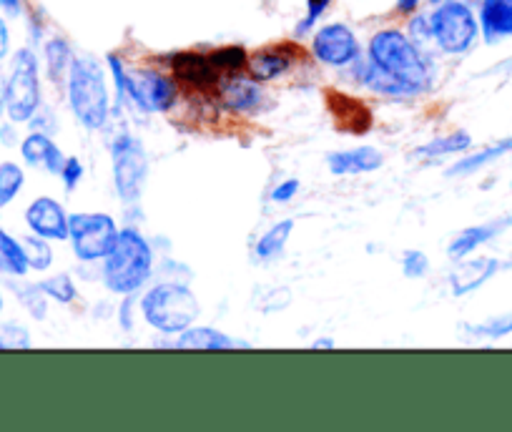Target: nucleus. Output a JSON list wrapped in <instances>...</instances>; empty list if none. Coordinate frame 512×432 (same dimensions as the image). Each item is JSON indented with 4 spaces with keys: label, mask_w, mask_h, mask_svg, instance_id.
Segmentation results:
<instances>
[{
    "label": "nucleus",
    "mask_w": 512,
    "mask_h": 432,
    "mask_svg": "<svg viewBox=\"0 0 512 432\" xmlns=\"http://www.w3.org/2000/svg\"><path fill=\"white\" fill-rule=\"evenodd\" d=\"M369 63L395 78L407 93H422L432 86L430 68L420 48L395 28L374 33L369 41Z\"/></svg>",
    "instance_id": "1"
},
{
    "label": "nucleus",
    "mask_w": 512,
    "mask_h": 432,
    "mask_svg": "<svg viewBox=\"0 0 512 432\" xmlns=\"http://www.w3.org/2000/svg\"><path fill=\"white\" fill-rule=\"evenodd\" d=\"M154 269V252L144 234L136 229H121L111 252L103 257V282L108 292L128 294L139 292L151 277Z\"/></svg>",
    "instance_id": "2"
},
{
    "label": "nucleus",
    "mask_w": 512,
    "mask_h": 432,
    "mask_svg": "<svg viewBox=\"0 0 512 432\" xmlns=\"http://www.w3.org/2000/svg\"><path fill=\"white\" fill-rule=\"evenodd\" d=\"M68 103L83 129L98 131L106 126L111 98H108L106 73L96 58H73L68 68Z\"/></svg>",
    "instance_id": "3"
},
{
    "label": "nucleus",
    "mask_w": 512,
    "mask_h": 432,
    "mask_svg": "<svg viewBox=\"0 0 512 432\" xmlns=\"http://www.w3.org/2000/svg\"><path fill=\"white\" fill-rule=\"evenodd\" d=\"M141 312H144L146 322L161 335H176V332L181 335L199 317V302L184 284L161 282L144 294Z\"/></svg>",
    "instance_id": "4"
},
{
    "label": "nucleus",
    "mask_w": 512,
    "mask_h": 432,
    "mask_svg": "<svg viewBox=\"0 0 512 432\" xmlns=\"http://www.w3.org/2000/svg\"><path fill=\"white\" fill-rule=\"evenodd\" d=\"M0 103L13 124H26L41 108V76H38V58L31 48H21L13 56L11 73L3 81Z\"/></svg>",
    "instance_id": "5"
},
{
    "label": "nucleus",
    "mask_w": 512,
    "mask_h": 432,
    "mask_svg": "<svg viewBox=\"0 0 512 432\" xmlns=\"http://www.w3.org/2000/svg\"><path fill=\"white\" fill-rule=\"evenodd\" d=\"M430 33L437 46L450 56L467 53L477 41L480 23L475 13L462 0H442L437 11L430 16Z\"/></svg>",
    "instance_id": "6"
},
{
    "label": "nucleus",
    "mask_w": 512,
    "mask_h": 432,
    "mask_svg": "<svg viewBox=\"0 0 512 432\" xmlns=\"http://www.w3.org/2000/svg\"><path fill=\"white\" fill-rule=\"evenodd\" d=\"M68 239L81 262H98L113 249L118 239L116 219L101 211H81L68 216Z\"/></svg>",
    "instance_id": "7"
},
{
    "label": "nucleus",
    "mask_w": 512,
    "mask_h": 432,
    "mask_svg": "<svg viewBox=\"0 0 512 432\" xmlns=\"http://www.w3.org/2000/svg\"><path fill=\"white\" fill-rule=\"evenodd\" d=\"M149 161L144 149L131 134H121L113 141V181L121 201L131 204L141 196V186L146 181Z\"/></svg>",
    "instance_id": "8"
},
{
    "label": "nucleus",
    "mask_w": 512,
    "mask_h": 432,
    "mask_svg": "<svg viewBox=\"0 0 512 432\" xmlns=\"http://www.w3.org/2000/svg\"><path fill=\"white\" fill-rule=\"evenodd\" d=\"M176 83L169 76L151 68H141V71L128 76V98L144 111V114H166L176 103Z\"/></svg>",
    "instance_id": "9"
},
{
    "label": "nucleus",
    "mask_w": 512,
    "mask_h": 432,
    "mask_svg": "<svg viewBox=\"0 0 512 432\" xmlns=\"http://www.w3.org/2000/svg\"><path fill=\"white\" fill-rule=\"evenodd\" d=\"M312 53L324 66L344 68L359 61V41L354 31L344 23H329L314 33Z\"/></svg>",
    "instance_id": "10"
},
{
    "label": "nucleus",
    "mask_w": 512,
    "mask_h": 432,
    "mask_svg": "<svg viewBox=\"0 0 512 432\" xmlns=\"http://www.w3.org/2000/svg\"><path fill=\"white\" fill-rule=\"evenodd\" d=\"M26 224L33 234L48 242H66L68 239V214L51 196H38L26 209Z\"/></svg>",
    "instance_id": "11"
},
{
    "label": "nucleus",
    "mask_w": 512,
    "mask_h": 432,
    "mask_svg": "<svg viewBox=\"0 0 512 432\" xmlns=\"http://www.w3.org/2000/svg\"><path fill=\"white\" fill-rule=\"evenodd\" d=\"M502 269V262L495 257H477V259H460L455 272L450 274V289L455 297L477 292L485 282H490Z\"/></svg>",
    "instance_id": "12"
},
{
    "label": "nucleus",
    "mask_w": 512,
    "mask_h": 432,
    "mask_svg": "<svg viewBox=\"0 0 512 432\" xmlns=\"http://www.w3.org/2000/svg\"><path fill=\"white\" fill-rule=\"evenodd\" d=\"M171 71L181 83L196 88V91H211L219 86V71L211 66L209 56H201V53H174Z\"/></svg>",
    "instance_id": "13"
},
{
    "label": "nucleus",
    "mask_w": 512,
    "mask_h": 432,
    "mask_svg": "<svg viewBox=\"0 0 512 432\" xmlns=\"http://www.w3.org/2000/svg\"><path fill=\"white\" fill-rule=\"evenodd\" d=\"M507 227H512V216L507 219H495V222H487V224H477V227H467L457 234L455 239L450 242L447 247V257L452 262H460V259L470 257L475 249H480L482 244L492 242L495 237H500Z\"/></svg>",
    "instance_id": "14"
},
{
    "label": "nucleus",
    "mask_w": 512,
    "mask_h": 432,
    "mask_svg": "<svg viewBox=\"0 0 512 432\" xmlns=\"http://www.w3.org/2000/svg\"><path fill=\"white\" fill-rule=\"evenodd\" d=\"M480 33L490 46L512 38V0H482Z\"/></svg>",
    "instance_id": "15"
},
{
    "label": "nucleus",
    "mask_w": 512,
    "mask_h": 432,
    "mask_svg": "<svg viewBox=\"0 0 512 432\" xmlns=\"http://www.w3.org/2000/svg\"><path fill=\"white\" fill-rule=\"evenodd\" d=\"M21 156L28 166H43L48 174H61L63 164H66V156L53 144L51 136L43 134V131H33L23 139Z\"/></svg>",
    "instance_id": "16"
},
{
    "label": "nucleus",
    "mask_w": 512,
    "mask_h": 432,
    "mask_svg": "<svg viewBox=\"0 0 512 432\" xmlns=\"http://www.w3.org/2000/svg\"><path fill=\"white\" fill-rule=\"evenodd\" d=\"M221 103H224L226 111H234V114L254 111L262 103L259 81H254V78H241L234 73V76H229L221 83Z\"/></svg>",
    "instance_id": "17"
},
{
    "label": "nucleus",
    "mask_w": 512,
    "mask_h": 432,
    "mask_svg": "<svg viewBox=\"0 0 512 432\" xmlns=\"http://www.w3.org/2000/svg\"><path fill=\"white\" fill-rule=\"evenodd\" d=\"M384 164V156L372 146H362V149L349 151H334L327 156V166L332 174H367V171H377Z\"/></svg>",
    "instance_id": "18"
},
{
    "label": "nucleus",
    "mask_w": 512,
    "mask_h": 432,
    "mask_svg": "<svg viewBox=\"0 0 512 432\" xmlns=\"http://www.w3.org/2000/svg\"><path fill=\"white\" fill-rule=\"evenodd\" d=\"M294 53L287 51V46L279 48H264V51L256 53L254 58H249V73L254 81L267 83L274 78L284 76V73L292 68Z\"/></svg>",
    "instance_id": "19"
},
{
    "label": "nucleus",
    "mask_w": 512,
    "mask_h": 432,
    "mask_svg": "<svg viewBox=\"0 0 512 432\" xmlns=\"http://www.w3.org/2000/svg\"><path fill=\"white\" fill-rule=\"evenodd\" d=\"M174 347L179 350H209V352H219V350H231V347H249L246 342L231 340L226 332L214 330V327H189L179 335V340L174 342Z\"/></svg>",
    "instance_id": "20"
},
{
    "label": "nucleus",
    "mask_w": 512,
    "mask_h": 432,
    "mask_svg": "<svg viewBox=\"0 0 512 432\" xmlns=\"http://www.w3.org/2000/svg\"><path fill=\"white\" fill-rule=\"evenodd\" d=\"M510 151H512V139H502L497 141V144L475 151V154L462 156L455 166H450L447 176H472L477 174V171L485 169V166H492L495 161H500L502 156H507Z\"/></svg>",
    "instance_id": "21"
},
{
    "label": "nucleus",
    "mask_w": 512,
    "mask_h": 432,
    "mask_svg": "<svg viewBox=\"0 0 512 432\" xmlns=\"http://www.w3.org/2000/svg\"><path fill=\"white\" fill-rule=\"evenodd\" d=\"M470 146H472V136L467 134V131H452V134L437 136V139H432L430 144L415 149V156H420V159H427V161H435V159H442V156L465 154Z\"/></svg>",
    "instance_id": "22"
},
{
    "label": "nucleus",
    "mask_w": 512,
    "mask_h": 432,
    "mask_svg": "<svg viewBox=\"0 0 512 432\" xmlns=\"http://www.w3.org/2000/svg\"><path fill=\"white\" fill-rule=\"evenodd\" d=\"M292 229H294V222L292 219H284V222H277L274 224L269 232H264V237L256 242V257L259 259H274L277 254L284 252V247H287L289 237H292Z\"/></svg>",
    "instance_id": "23"
},
{
    "label": "nucleus",
    "mask_w": 512,
    "mask_h": 432,
    "mask_svg": "<svg viewBox=\"0 0 512 432\" xmlns=\"http://www.w3.org/2000/svg\"><path fill=\"white\" fill-rule=\"evenodd\" d=\"M73 51L68 46V41L63 38H51L46 43V63H48V76L51 81H61L63 76H68V68L73 63Z\"/></svg>",
    "instance_id": "24"
},
{
    "label": "nucleus",
    "mask_w": 512,
    "mask_h": 432,
    "mask_svg": "<svg viewBox=\"0 0 512 432\" xmlns=\"http://www.w3.org/2000/svg\"><path fill=\"white\" fill-rule=\"evenodd\" d=\"M0 254L6 259V267H8V277H23L28 272V259L26 252H23V244L21 239L11 237L6 229H0Z\"/></svg>",
    "instance_id": "25"
},
{
    "label": "nucleus",
    "mask_w": 512,
    "mask_h": 432,
    "mask_svg": "<svg viewBox=\"0 0 512 432\" xmlns=\"http://www.w3.org/2000/svg\"><path fill=\"white\" fill-rule=\"evenodd\" d=\"M23 184H26V171L16 161H3L0 164V209L21 194Z\"/></svg>",
    "instance_id": "26"
},
{
    "label": "nucleus",
    "mask_w": 512,
    "mask_h": 432,
    "mask_svg": "<svg viewBox=\"0 0 512 432\" xmlns=\"http://www.w3.org/2000/svg\"><path fill=\"white\" fill-rule=\"evenodd\" d=\"M211 66L221 73H229V76H234V73H239L241 68L249 66V56H246V51L241 46H226V48H219V51H214L209 56Z\"/></svg>",
    "instance_id": "27"
},
{
    "label": "nucleus",
    "mask_w": 512,
    "mask_h": 432,
    "mask_svg": "<svg viewBox=\"0 0 512 432\" xmlns=\"http://www.w3.org/2000/svg\"><path fill=\"white\" fill-rule=\"evenodd\" d=\"M23 252H26L28 267L36 269V272H46L53 264V252L48 247V239L38 237V234H31V237H23Z\"/></svg>",
    "instance_id": "28"
},
{
    "label": "nucleus",
    "mask_w": 512,
    "mask_h": 432,
    "mask_svg": "<svg viewBox=\"0 0 512 432\" xmlns=\"http://www.w3.org/2000/svg\"><path fill=\"white\" fill-rule=\"evenodd\" d=\"M467 330L475 337H487V340H502V337L512 335V312H502L497 317L485 319L480 324H470Z\"/></svg>",
    "instance_id": "29"
},
{
    "label": "nucleus",
    "mask_w": 512,
    "mask_h": 432,
    "mask_svg": "<svg viewBox=\"0 0 512 432\" xmlns=\"http://www.w3.org/2000/svg\"><path fill=\"white\" fill-rule=\"evenodd\" d=\"M13 289H16V297L21 299V304L33 317H46V292L41 289V284H13Z\"/></svg>",
    "instance_id": "30"
},
{
    "label": "nucleus",
    "mask_w": 512,
    "mask_h": 432,
    "mask_svg": "<svg viewBox=\"0 0 512 432\" xmlns=\"http://www.w3.org/2000/svg\"><path fill=\"white\" fill-rule=\"evenodd\" d=\"M41 289L46 292V297L56 299L61 304H71L76 299V284L68 274H53V277L43 279Z\"/></svg>",
    "instance_id": "31"
},
{
    "label": "nucleus",
    "mask_w": 512,
    "mask_h": 432,
    "mask_svg": "<svg viewBox=\"0 0 512 432\" xmlns=\"http://www.w3.org/2000/svg\"><path fill=\"white\" fill-rule=\"evenodd\" d=\"M402 272H405L407 279H422L430 272V259H427L425 252L410 249L405 254V259H402Z\"/></svg>",
    "instance_id": "32"
},
{
    "label": "nucleus",
    "mask_w": 512,
    "mask_h": 432,
    "mask_svg": "<svg viewBox=\"0 0 512 432\" xmlns=\"http://www.w3.org/2000/svg\"><path fill=\"white\" fill-rule=\"evenodd\" d=\"M329 6H332V0H307V16H304V21L297 26V36H304V33L312 31V28L317 26L319 18L327 13Z\"/></svg>",
    "instance_id": "33"
},
{
    "label": "nucleus",
    "mask_w": 512,
    "mask_h": 432,
    "mask_svg": "<svg viewBox=\"0 0 512 432\" xmlns=\"http://www.w3.org/2000/svg\"><path fill=\"white\" fill-rule=\"evenodd\" d=\"M106 61H108V68H111L113 83H116L118 98H128V76H131V73H128L126 66H123L121 56H116V53H108Z\"/></svg>",
    "instance_id": "34"
},
{
    "label": "nucleus",
    "mask_w": 512,
    "mask_h": 432,
    "mask_svg": "<svg viewBox=\"0 0 512 432\" xmlns=\"http://www.w3.org/2000/svg\"><path fill=\"white\" fill-rule=\"evenodd\" d=\"M0 332H3V342H6V347H16V350H21V347L31 345V340H28V332L23 330L21 324L8 322L0 327Z\"/></svg>",
    "instance_id": "35"
},
{
    "label": "nucleus",
    "mask_w": 512,
    "mask_h": 432,
    "mask_svg": "<svg viewBox=\"0 0 512 432\" xmlns=\"http://www.w3.org/2000/svg\"><path fill=\"white\" fill-rule=\"evenodd\" d=\"M61 179H63V186H66L68 191L76 189L78 181L83 179L81 159H76V156H68L66 164H63V169H61Z\"/></svg>",
    "instance_id": "36"
},
{
    "label": "nucleus",
    "mask_w": 512,
    "mask_h": 432,
    "mask_svg": "<svg viewBox=\"0 0 512 432\" xmlns=\"http://www.w3.org/2000/svg\"><path fill=\"white\" fill-rule=\"evenodd\" d=\"M299 179H287L282 181V184L277 186V189L272 191V201H277V204H287V201H292L294 196H297L299 191Z\"/></svg>",
    "instance_id": "37"
},
{
    "label": "nucleus",
    "mask_w": 512,
    "mask_h": 432,
    "mask_svg": "<svg viewBox=\"0 0 512 432\" xmlns=\"http://www.w3.org/2000/svg\"><path fill=\"white\" fill-rule=\"evenodd\" d=\"M8 51H11V33H8L6 21H3V16H0V63L6 61Z\"/></svg>",
    "instance_id": "38"
},
{
    "label": "nucleus",
    "mask_w": 512,
    "mask_h": 432,
    "mask_svg": "<svg viewBox=\"0 0 512 432\" xmlns=\"http://www.w3.org/2000/svg\"><path fill=\"white\" fill-rule=\"evenodd\" d=\"M131 307H134V299H131V294H128L126 302H123V307H121V314H118V319H121V327L126 332L134 327V324H131Z\"/></svg>",
    "instance_id": "39"
},
{
    "label": "nucleus",
    "mask_w": 512,
    "mask_h": 432,
    "mask_svg": "<svg viewBox=\"0 0 512 432\" xmlns=\"http://www.w3.org/2000/svg\"><path fill=\"white\" fill-rule=\"evenodd\" d=\"M0 11L8 13V16H21L23 13V0H0Z\"/></svg>",
    "instance_id": "40"
},
{
    "label": "nucleus",
    "mask_w": 512,
    "mask_h": 432,
    "mask_svg": "<svg viewBox=\"0 0 512 432\" xmlns=\"http://www.w3.org/2000/svg\"><path fill=\"white\" fill-rule=\"evenodd\" d=\"M417 8H420V0H397V11L400 13H417Z\"/></svg>",
    "instance_id": "41"
},
{
    "label": "nucleus",
    "mask_w": 512,
    "mask_h": 432,
    "mask_svg": "<svg viewBox=\"0 0 512 432\" xmlns=\"http://www.w3.org/2000/svg\"><path fill=\"white\" fill-rule=\"evenodd\" d=\"M312 347H314V350H334V347H337V342H334V340H317V342H312Z\"/></svg>",
    "instance_id": "42"
},
{
    "label": "nucleus",
    "mask_w": 512,
    "mask_h": 432,
    "mask_svg": "<svg viewBox=\"0 0 512 432\" xmlns=\"http://www.w3.org/2000/svg\"><path fill=\"white\" fill-rule=\"evenodd\" d=\"M0 274H8V267H6V259H3V254H0Z\"/></svg>",
    "instance_id": "43"
},
{
    "label": "nucleus",
    "mask_w": 512,
    "mask_h": 432,
    "mask_svg": "<svg viewBox=\"0 0 512 432\" xmlns=\"http://www.w3.org/2000/svg\"><path fill=\"white\" fill-rule=\"evenodd\" d=\"M0 350H6V342H3V337H0Z\"/></svg>",
    "instance_id": "44"
},
{
    "label": "nucleus",
    "mask_w": 512,
    "mask_h": 432,
    "mask_svg": "<svg viewBox=\"0 0 512 432\" xmlns=\"http://www.w3.org/2000/svg\"><path fill=\"white\" fill-rule=\"evenodd\" d=\"M0 312H3V292H0Z\"/></svg>",
    "instance_id": "45"
},
{
    "label": "nucleus",
    "mask_w": 512,
    "mask_h": 432,
    "mask_svg": "<svg viewBox=\"0 0 512 432\" xmlns=\"http://www.w3.org/2000/svg\"><path fill=\"white\" fill-rule=\"evenodd\" d=\"M430 3H432V6H437V3H442V0H430Z\"/></svg>",
    "instance_id": "46"
}]
</instances>
